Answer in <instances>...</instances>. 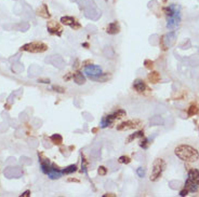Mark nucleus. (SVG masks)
Returning <instances> with one entry per match:
<instances>
[{"label": "nucleus", "instance_id": "obj_14", "mask_svg": "<svg viewBox=\"0 0 199 197\" xmlns=\"http://www.w3.org/2000/svg\"><path fill=\"white\" fill-rule=\"evenodd\" d=\"M133 87H134V90L139 93H142L146 90V85H145V83L140 79L135 80L134 82H133Z\"/></svg>", "mask_w": 199, "mask_h": 197}, {"label": "nucleus", "instance_id": "obj_22", "mask_svg": "<svg viewBox=\"0 0 199 197\" xmlns=\"http://www.w3.org/2000/svg\"><path fill=\"white\" fill-rule=\"evenodd\" d=\"M113 115L115 116L116 120L117 119H121V118H124V116H126V111L122 110V109H118V110H117Z\"/></svg>", "mask_w": 199, "mask_h": 197}, {"label": "nucleus", "instance_id": "obj_29", "mask_svg": "<svg viewBox=\"0 0 199 197\" xmlns=\"http://www.w3.org/2000/svg\"><path fill=\"white\" fill-rule=\"evenodd\" d=\"M52 88H53V90H55L56 92H59V93H64L65 92L64 88H63V87H59V86H53Z\"/></svg>", "mask_w": 199, "mask_h": 197}, {"label": "nucleus", "instance_id": "obj_2", "mask_svg": "<svg viewBox=\"0 0 199 197\" xmlns=\"http://www.w3.org/2000/svg\"><path fill=\"white\" fill-rule=\"evenodd\" d=\"M167 15V28L173 30L178 26L181 22V7L176 5H170L165 9Z\"/></svg>", "mask_w": 199, "mask_h": 197}, {"label": "nucleus", "instance_id": "obj_20", "mask_svg": "<svg viewBox=\"0 0 199 197\" xmlns=\"http://www.w3.org/2000/svg\"><path fill=\"white\" fill-rule=\"evenodd\" d=\"M198 112H199V109L197 106H191V107L188 108V110H187L188 116H194V115L197 114Z\"/></svg>", "mask_w": 199, "mask_h": 197}, {"label": "nucleus", "instance_id": "obj_33", "mask_svg": "<svg viewBox=\"0 0 199 197\" xmlns=\"http://www.w3.org/2000/svg\"><path fill=\"white\" fill-rule=\"evenodd\" d=\"M107 196H111V197H115V196H116V195L111 194V193H109V194H108V193H107V194H105V195H104V197H107Z\"/></svg>", "mask_w": 199, "mask_h": 197}, {"label": "nucleus", "instance_id": "obj_34", "mask_svg": "<svg viewBox=\"0 0 199 197\" xmlns=\"http://www.w3.org/2000/svg\"><path fill=\"white\" fill-rule=\"evenodd\" d=\"M68 181H75V182H78L77 179H68Z\"/></svg>", "mask_w": 199, "mask_h": 197}, {"label": "nucleus", "instance_id": "obj_13", "mask_svg": "<svg viewBox=\"0 0 199 197\" xmlns=\"http://www.w3.org/2000/svg\"><path fill=\"white\" fill-rule=\"evenodd\" d=\"M184 187H185V189H186L188 192L195 193V192H197V191H198L199 185L197 184V183H194V182H191V180L187 179L186 182H185V186H184Z\"/></svg>", "mask_w": 199, "mask_h": 197}, {"label": "nucleus", "instance_id": "obj_8", "mask_svg": "<svg viewBox=\"0 0 199 197\" xmlns=\"http://www.w3.org/2000/svg\"><path fill=\"white\" fill-rule=\"evenodd\" d=\"M85 73L89 77H94V75H100L102 73V68L96 65H89L85 68Z\"/></svg>", "mask_w": 199, "mask_h": 197}, {"label": "nucleus", "instance_id": "obj_31", "mask_svg": "<svg viewBox=\"0 0 199 197\" xmlns=\"http://www.w3.org/2000/svg\"><path fill=\"white\" fill-rule=\"evenodd\" d=\"M38 82H41V83H48V84H49L50 83V80L49 79H39L38 80Z\"/></svg>", "mask_w": 199, "mask_h": 197}, {"label": "nucleus", "instance_id": "obj_17", "mask_svg": "<svg viewBox=\"0 0 199 197\" xmlns=\"http://www.w3.org/2000/svg\"><path fill=\"white\" fill-rule=\"evenodd\" d=\"M91 80L93 81H98V82H105L106 80L108 79L109 75L108 73H101L100 75H94V77H89Z\"/></svg>", "mask_w": 199, "mask_h": 197}, {"label": "nucleus", "instance_id": "obj_30", "mask_svg": "<svg viewBox=\"0 0 199 197\" xmlns=\"http://www.w3.org/2000/svg\"><path fill=\"white\" fill-rule=\"evenodd\" d=\"M187 194H188V191H187L185 187H184L183 191H181V192H180V195H181V196H186Z\"/></svg>", "mask_w": 199, "mask_h": 197}, {"label": "nucleus", "instance_id": "obj_4", "mask_svg": "<svg viewBox=\"0 0 199 197\" xmlns=\"http://www.w3.org/2000/svg\"><path fill=\"white\" fill-rule=\"evenodd\" d=\"M47 50L48 45L42 42H31V43H27L21 48V51L30 52V53H42Z\"/></svg>", "mask_w": 199, "mask_h": 197}, {"label": "nucleus", "instance_id": "obj_27", "mask_svg": "<svg viewBox=\"0 0 199 197\" xmlns=\"http://www.w3.org/2000/svg\"><path fill=\"white\" fill-rule=\"evenodd\" d=\"M111 124L108 123V121L106 120V118H103L102 119V121H101V127L102 128H105V127H107V126H109Z\"/></svg>", "mask_w": 199, "mask_h": 197}, {"label": "nucleus", "instance_id": "obj_11", "mask_svg": "<svg viewBox=\"0 0 199 197\" xmlns=\"http://www.w3.org/2000/svg\"><path fill=\"white\" fill-rule=\"evenodd\" d=\"M36 13L39 16H41V17H43V18H50V16H51L49 13V10H48L47 5H44V3L40 7V8L37 9Z\"/></svg>", "mask_w": 199, "mask_h": 197}, {"label": "nucleus", "instance_id": "obj_25", "mask_svg": "<svg viewBox=\"0 0 199 197\" xmlns=\"http://www.w3.org/2000/svg\"><path fill=\"white\" fill-rule=\"evenodd\" d=\"M148 144H149V140H148V139H144V140L141 141L140 146H142L143 149H147L148 148Z\"/></svg>", "mask_w": 199, "mask_h": 197}, {"label": "nucleus", "instance_id": "obj_15", "mask_svg": "<svg viewBox=\"0 0 199 197\" xmlns=\"http://www.w3.org/2000/svg\"><path fill=\"white\" fill-rule=\"evenodd\" d=\"M74 81H75L77 84L82 85L85 83V78L81 72H76V73L74 74Z\"/></svg>", "mask_w": 199, "mask_h": 197}, {"label": "nucleus", "instance_id": "obj_35", "mask_svg": "<svg viewBox=\"0 0 199 197\" xmlns=\"http://www.w3.org/2000/svg\"><path fill=\"white\" fill-rule=\"evenodd\" d=\"M163 2H165H165H167V0H163Z\"/></svg>", "mask_w": 199, "mask_h": 197}, {"label": "nucleus", "instance_id": "obj_19", "mask_svg": "<svg viewBox=\"0 0 199 197\" xmlns=\"http://www.w3.org/2000/svg\"><path fill=\"white\" fill-rule=\"evenodd\" d=\"M51 141L53 142L54 144H56V146H59V144H62L63 142V138L62 136L59 135V134H55V135H52L51 136Z\"/></svg>", "mask_w": 199, "mask_h": 197}, {"label": "nucleus", "instance_id": "obj_24", "mask_svg": "<svg viewBox=\"0 0 199 197\" xmlns=\"http://www.w3.org/2000/svg\"><path fill=\"white\" fill-rule=\"evenodd\" d=\"M145 65V68H147V69H152V67H154V62H152V60H149V59H146L144 63Z\"/></svg>", "mask_w": 199, "mask_h": 197}, {"label": "nucleus", "instance_id": "obj_18", "mask_svg": "<svg viewBox=\"0 0 199 197\" xmlns=\"http://www.w3.org/2000/svg\"><path fill=\"white\" fill-rule=\"evenodd\" d=\"M143 137H144V131H136V133L132 134V135L129 136V138L127 139V143H129V142H131L132 140H134V139H136V138H143Z\"/></svg>", "mask_w": 199, "mask_h": 197}, {"label": "nucleus", "instance_id": "obj_3", "mask_svg": "<svg viewBox=\"0 0 199 197\" xmlns=\"http://www.w3.org/2000/svg\"><path fill=\"white\" fill-rule=\"evenodd\" d=\"M167 164L162 159H156L152 163V174H150L149 180L152 182H157L162 176V172L165 171Z\"/></svg>", "mask_w": 199, "mask_h": 197}, {"label": "nucleus", "instance_id": "obj_1", "mask_svg": "<svg viewBox=\"0 0 199 197\" xmlns=\"http://www.w3.org/2000/svg\"><path fill=\"white\" fill-rule=\"evenodd\" d=\"M174 154L178 159L186 163H194L199 159L198 150L189 144H178L174 149Z\"/></svg>", "mask_w": 199, "mask_h": 197}, {"label": "nucleus", "instance_id": "obj_21", "mask_svg": "<svg viewBox=\"0 0 199 197\" xmlns=\"http://www.w3.org/2000/svg\"><path fill=\"white\" fill-rule=\"evenodd\" d=\"M76 170H77V166H76V165H70L67 168L63 169L62 171H63V174H72V172H75Z\"/></svg>", "mask_w": 199, "mask_h": 197}, {"label": "nucleus", "instance_id": "obj_10", "mask_svg": "<svg viewBox=\"0 0 199 197\" xmlns=\"http://www.w3.org/2000/svg\"><path fill=\"white\" fill-rule=\"evenodd\" d=\"M188 180H191V182H194V183H197L199 185V170L198 169H191L188 171Z\"/></svg>", "mask_w": 199, "mask_h": 197}, {"label": "nucleus", "instance_id": "obj_5", "mask_svg": "<svg viewBox=\"0 0 199 197\" xmlns=\"http://www.w3.org/2000/svg\"><path fill=\"white\" fill-rule=\"evenodd\" d=\"M174 41H175V33H174L173 31L165 35V36L161 38V49H162V51H165V50H168L170 46H172Z\"/></svg>", "mask_w": 199, "mask_h": 197}, {"label": "nucleus", "instance_id": "obj_7", "mask_svg": "<svg viewBox=\"0 0 199 197\" xmlns=\"http://www.w3.org/2000/svg\"><path fill=\"white\" fill-rule=\"evenodd\" d=\"M61 22H62V24H64V25L72 27V29L80 28V24L78 23L76 18L72 17V16H63V17L61 18Z\"/></svg>", "mask_w": 199, "mask_h": 197}, {"label": "nucleus", "instance_id": "obj_28", "mask_svg": "<svg viewBox=\"0 0 199 197\" xmlns=\"http://www.w3.org/2000/svg\"><path fill=\"white\" fill-rule=\"evenodd\" d=\"M136 172H137V174H139V177H140V178H144L145 171H144V169H143V168H137Z\"/></svg>", "mask_w": 199, "mask_h": 197}, {"label": "nucleus", "instance_id": "obj_12", "mask_svg": "<svg viewBox=\"0 0 199 197\" xmlns=\"http://www.w3.org/2000/svg\"><path fill=\"white\" fill-rule=\"evenodd\" d=\"M119 30H120V27H119L118 23L117 22H113V23H111L108 26H107V33H109V35H116V33L119 32Z\"/></svg>", "mask_w": 199, "mask_h": 197}, {"label": "nucleus", "instance_id": "obj_32", "mask_svg": "<svg viewBox=\"0 0 199 197\" xmlns=\"http://www.w3.org/2000/svg\"><path fill=\"white\" fill-rule=\"evenodd\" d=\"M29 195H30V192H29V191H26V192L24 193V194H22L21 196L22 197H28Z\"/></svg>", "mask_w": 199, "mask_h": 197}, {"label": "nucleus", "instance_id": "obj_26", "mask_svg": "<svg viewBox=\"0 0 199 197\" xmlns=\"http://www.w3.org/2000/svg\"><path fill=\"white\" fill-rule=\"evenodd\" d=\"M98 174H100V176H105V174H106V172H107V170H106V168H105V167L101 166V167H98Z\"/></svg>", "mask_w": 199, "mask_h": 197}, {"label": "nucleus", "instance_id": "obj_6", "mask_svg": "<svg viewBox=\"0 0 199 197\" xmlns=\"http://www.w3.org/2000/svg\"><path fill=\"white\" fill-rule=\"evenodd\" d=\"M47 28L49 30L50 33L52 35H57V36H61L62 35V27L59 25V23H56L55 21H50L48 22V25H47Z\"/></svg>", "mask_w": 199, "mask_h": 197}, {"label": "nucleus", "instance_id": "obj_23", "mask_svg": "<svg viewBox=\"0 0 199 197\" xmlns=\"http://www.w3.org/2000/svg\"><path fill=\"white\" fill-rule=\"evenodd\" d=\"M118 162L119 163H121V164H129L130 162H131V159H130L129 156L124 155V156H120V157H119Z\"/></svg>", "mask_w": 199, "mask_h": 197}, {"label": "nucleus", "instance_id": "obj_9", "mask_svg": "<svg viewBox=\"0 0 199 197\" xmlns=\"http://www.w3.org/2000/svg\"><path fill=\"white\" fill-rule=\"evenodd\" d=\"M139 124V121H127V122H124L120 125L117 126V129L118 131H127V129H132V128H135Z\"/></svg>", "mask_w": 199, "mask_h": 197}, {"label": "nucleus", "instance_id": "obj_16", "mask_svg": "<svg viewBox=\"0 0 199 197\" xmlns=\"http://www.w3.org/2000/svg\"><path fill=\"white\" fill-rule=\"evenodd\" d=\"M148 80H149L152 83H158L159 80H160V74L158 73L157 71H152L148 74Z\"/></svg>", "mask_w": 199, "mask_h": 197}]
</instances>
